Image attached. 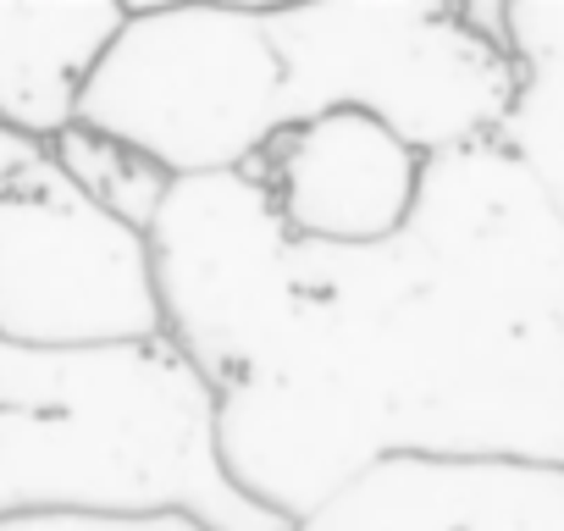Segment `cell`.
Segmentation results:
<instances>
[{"instance_id": "cell-1", "label": "cell", "mask_w": 564, "mask_h": 531, "mask_svg": "<svg viewBox=\"0 0 564 531\" xmlns=\"http://www.w3.org/2000/svg\"><path fill=\"white\" fill-rule=\"evenodd\" d=\"M216 454L289 525L393 454L564 465V221L498 139L432 155L393 238L300 243L289 322L216 388Z\"/></svg>"}, {"instance_id": "cell-2", "label": "cell", "mask_w": 564, "mask_h": 531, "mask_svg": "<svg viewBox=\"0 0 564 531\" xmlns=\"http://www.w3.org/2000/svg\"><path fill=\"white\" fill-rule=\"evenodd\" d=\"M56 509H172L205 531H294L227 481L216 393L166 338L117 349L0 338V520Z\"/></svg>"}, {"instance_id": "cell-3", "label": "cell", "mask_w": 564, "mask_h": 531, "mask_svg": "<svg viewBox=\"0 0 564 531\" xmlns=\"http://www.w3.org/2000/svg\"><path fill=\"white\" fill-rule=\"evenodd\" d=\"M282 62L289 122L360 111L421 161L498 139L514 62L498 7L448 0H305L260 7Z\"/></svg>"}, {"instance_id": "cell-4", "label": "cell", "mask_w": 564, "mask_h": 531, "mask_svg": "<svg viewBox=\"0 0 564 531\" xmlns=\"http://www.w3.org/2000/svg\"><path fill=\"white\" fill-rule=\"evenodd\" d=\"M78 128L150 155L172 177L249 172L289 128L260 7H128L84 84Z\"/></svg>"}, {"instance_id": "cell-5", "label": "cell", "mask_w": 564, "mask_h": 531, "mask_svg": "<svg viewBox=\"0 0 564 531\" xmlns=\"http://www.w3.org/2000/svg\"><path fill=\"white\" fill-rule=\"evenodd\" d=\"M161 338L216 393L282 333L300 294V243L249 172L177 177L144 227Z\"/></svg>"}, {"instance_id": "cell-6", "label": "cell", "mask_w": 564, "mask_h": 531, "mask_svg": "<svg viewBox=\"0 0 564 531\" xmlns=\"http://www.w3.org/2000/svg\"><path fill=\"white\" fill-rule=\"evenodd\" d=\"M0 338L29 349L161 338L144 232L89 205L56 172L51 150L0 188Z\"/></svg>"}, {"instance_id": "cell-7", "label": "cell", "mask_w": 564, "mask_h": 531, "mask_svg": "<svg viewBox=\"0 0 564 531\" xmlns=\"http://www.w3.org/2000/svg\"><path fill=\"white\" fill-rule=\"evenodd\" d=\"M426 161L360 111L289 122L249 166L276 221L311 249H360L393 238L421 194Z\"/></svg>"}, {"instance_id": "cell-8", "label": "cell", "mask_w": 564, "mask_h": 531, "mask_svg": "<svg viewBox=\"0 0 564 531\" xmlns=\"http://www.w3.org/2000/svg\"><path fill=\"white\" fill-rule=\"evenodd\" d=\"M294 531H564V465L393 454L349 476Z\"/></svg>"}, {"instance_id": "cell-9", "label": "cell", "mask_w": 564, "mask_h": 531, "mask_svg": "<svg viewBox=\"0 0 564 531\" xmlns=\"http://www.w3.org/2000/svg\"><path fill=\"white\" fill-rule=\"evenodd\" d=\"M122 12L111 0H0V122L34 144L62 139Z\"/></svg>"}, {"instance_id": "cell-10", "label": "cell", "mask_w": 564, "mask_h": 531, "mask_svg": "<svg viewBox=\"0 0 564 531\" xmlns=\"http://www.w3.org/2000/svg\"><path fill=\"white\" fill-rule=\"evenodd\" d=\"M498 29L514 62V100L498 144L564 221V0H503Z\"/></svg>"}, {"instance_id": "cell-11", "label": "cell", "mask_w": 564, "mask_h": 531, "mask_svg": "<svg viewBox=\"0 0 564 531\" xmlns=\"http://www.w3.org/2000/svg\"><path fill=\"white\" fill-rule=\"evenodd\" d=\"M45 150H51L56 172H62L89 205H100L106 216H117V221L133 227V232H144V227L155 221L166 188L177 183V177L161 172L150 155H139V150H128V144L95 133V128H78V122H73L62 139H51Z\"/></svg>"}, {"instance_id": "cell-12", "label": "cell", "mask_w": 564, "mask_h": 531, "mask_svg": "<svg viewBox=\"0 0 564 531\" xmlns=\"http://www.w3.org/2000/svg\"><path fill=\"white\" fill-rule=\"evenodd\" d=\"M0 531H205L188 514H106V509H56V514H7Z\"/></svg>"}, {"instance_id": "cell-13", "label": "cell", "mask_w": 564, "mask_h": 531, "mask_svg": "<svg viewBox=\"0 0 564 531\" xmlns=\"http://www.w3.org/2000/svg\"><path fill=\"white\" fill-rule=\"evenodd\" d=\"M40 155H45V144H34V139H23L18 128L0 122V188H12Z\"/></svg>"}]
</instances>
